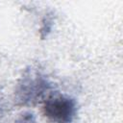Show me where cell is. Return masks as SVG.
Segmentation results:
<instances>
[{"label": "cell", "mask_w": 123, "mask_h": 123, "mask_svg": "<svg viewBox=\"0 0 123 123\" xmlns=\"http://www.w3.org/2000/svg\"><path fill=\"white\" fill-rule=\"evenodd\" d=\"M42 103L44 115L52 123H74L78 116V102L71 96L53 91Z\"/></svg>", "instance_id": "2"}, {"label": "cell", "mask_w": 123, "mask_h": 123, "mask_svg": "<svg viewBox=\"0 0 123 123\" xmlns=\"http://www.w3.org/2000/svg\"><path fill=\"white\" fill-rule=\"evenodd\" d=\"M54 90L53 84L46 75L36 67L24 70L16 84L14 101L19 106H34L42 103Z\"/></svg>", "instance_id": "1"}, {"label": "cell", "mask_w": 123, "mask_h": 123, "mask_svg": "<svg viewBox=\"0 0 123 123\" xmlns=\"http://www.w3.org/2000/svg\"><path fill=\"white\" fill-rule=\"evenodd\" d=\"M53 25H54V14L53 12H48L47 14H45V16L41 21V27L39 30V36L41 39H44L50 35V33L52 32Z\"/></svg>", "instance_id": "3"}, {"label": "cell", "mask_w": 123, "mask_h": 123, "mask_svg": "<svg viewBox=\"0 0 123 123\" xmlns=\"http://www.w3.org/2000/svg\"><path fill=\"white\" fill-rule=\"evenodd\" d=\"M15 123H38L36 115L31 111H25L21 113L16 119Z\"/></svg>", "instance_id": "4"}]
</instances>
